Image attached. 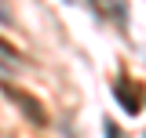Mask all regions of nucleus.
<instances>
[{
  "label": "nucleus",
  "mask_w": 146,
  "mask_h": 138,
  "mask_svg": "<svg viewBox=\"0 0 146 138\" xmlns=\"http://www.w3.org/2000/svg\"><path fill=\"white\" fill-rule=\"evenodd\" d=\"M106 138H121V135H117V127H113V124H106Z\"/></svg>",
  "instance_id": "20e7f679"
},
{
  "label": "nucleus",
  "mask_w": 146,
  "mask_h": 138,
  "mask_svg": "<svg viewBox=\"0 0 146 138\" xmlns=\"http://www.w3.org/2000/svg\"><path fill=\"white\" fill-rule=\"evenodd\" d=\"M0 91H4V98L15 105L33 127H48V109H44V102H40L36 95H29V91H22V87H15V84H7V80L0 84Z\"/></svg>",
  "instance_id": "f257e3e1"
},
{
  "label": "nucleus",
  "mask_w": 146,
  "mask_h": 138,
  "mask_svg": "<svg viewBox=\"0 0 146 138\" xmlns=\"http://www.w3.org/2000/svg\"><path fill=\"white\" fill-rule=\"evenodd\" d=\"M113 95H117V102H121V109H124V113H131V116H135V113L143 109V98H139V91H135V84H124V80H121V84L113 87Z\"/></svg>",
  "instance_id": "f03ea898"
},
{
  "label": "nucleus",
  "mask_w": 146,
  "mask_h": 138,
  "mask_svg": "<svg viewBox=\"0 0 146 138\" xmlns=\"http://www.w3.org/2000/svg\"><path fill=\"white\" fill-rule=\"evenodd\" d=\"M0 55H7V58H15V62H18V51H15V44H7L4 36H0Z\"/></svg>",
  "instance_id": "7ed1b4c3"
}]
</instances>
